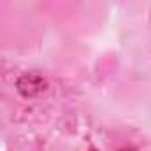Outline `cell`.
I'll list each match as a JSON object with an SVG mask.
<instances>
[{"label": "cell", "mask_w": 151, "mask_h": 151, "mask_svg": "<svg viewBox=\"0 0 151 151\" xmlns=\"http://www.w3.org/2000/svg\"><path fill=\"white\" fill-rule=\"evenodd\" d=\"M119 151H137V149H133V147H123V149H119Z\"/></svg>", "instance_id": "cell-2"}, {"label": "cell", "mask_w": 151, "mask_h": 151, "mask_svg": "<svg viewBox=\"0 0 151 151\" xmlns=\"http://www.w3.org/2000/svg\"><path fill=\"white\" fill-rule=\"evenodd\" d=\"M46 89V82L45 78H41L36 73H29L18 80V91L25 96V98H34L39 93H43Z\"/></svg>", "instance_id": "cell-1"}, {"label": "cell", "mask_w": 151, "mask_h": 151, "mask_svg": "<svg viewBox=\"0 0 151 151\" xmlns=\"http://www.w3.org/2000/svg\"><path fill=\"white\" fill-rule=\"evenodd\" d=\"M91 151H94V149H91Z\"/></svg>", "instance_id": "cell-3"}]
</instances>
